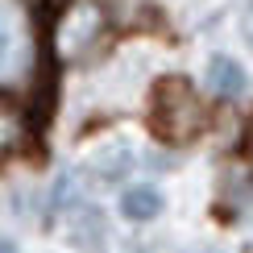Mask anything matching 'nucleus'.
<instances>
[{
    "mask_svg": "<svg viewBox=\"0 0 253 253\" xmlns=\"http://www.w3.org/2000/svg\"><path fill=\"white\" fill-rule=\"evenodd\" d=\"M187 253H224L220 245H195V249H187Z\"/></svg>",
    "mask_w": 253,
    "mask_h": 253,
    "instance_id": "nucleus-10",
    "label": "nucleus"
},
{
    "mask_svg": "<svg viewBox=\"0 0 253 253\" xmlns=\"http://www.w3.org/2000/svg\"><path fill=\"white\" fill-rule=\"evenodd\" d=\"M241 29H245V42L253 46V4L245 8V17H241Z\"/></svg>",
    "mask_w": 253,
    "mask_h": 253,
    "instance_id": "nucleus-9",
    "label": "nucleus"
},
{
    "mask_svg": "<svg viewBox=\"0 0 253 253\" xmlns=\"http://www.w3.org/2000/svg\"><path fill=\"white\" fill-rule=\"evenodd\" d=\"M21 137H25V117H21V108L8 104V100H0V162L21 145Z\"/></svg>",
    "mask_w": 253,
    "mask_h": 253,
    "instance_id": "nucleus-8",
    "label": "nucleus"
},
{
    "mask_svg": "<svg viewBox=\"0 0 253 253\" xmlns=\"http://www.w3.org/2000/svg\"><path fill=\"white\" fill-rule=\"evenodd\" d=\"M100 29H104V8L91 4V0H75L71 8H62V13H58L50 46H54L58 58H79L83 50L96 46Z\"/></svg>",
    "mask_w": 253,
    "mask_h": 253,
    "instance_id": "nucleus-2",
    "label": "nucleus"
},
{
    "mask_svg": "<svg viewBox=\"0 0 253 253\" xmlns=\"http://www.w3.org/2000/svg\"><path fill=\"white\" fill-rule=\"evenodd\" d=\"M208 87H212L216 96L233 100V96H241V91L249 87V75H245V67H241L237 58H228V54H216L212 62H208Z\"/></svg>",
    "mask_w": 253,
    "mask_h": 253,
    "instance_id": "nucleus-4",
    "label": "nucleus"
},
{
    "mask_svg": "<svg viewBox=\"0 0 253 253\" xmlns=\"http://www.w3.org/2000/svg\"><path fill=\"white\" fill-rule=\"evenodd\" d=\"M17 50H21L17 17H13V8H8V0H0V79L13 75V67H17Z\"/></svg>",
    "mask_w": 253,
    "mask_h": 253,
    "instance_id": "nucleus-7",
    "label": "nucleus"
},
{
    "mask_svg": "<svg viewBox=\"0 0 253 253\" xmlns=\"http://www.w3.org/2000/svg\"><path fill=\"white\" fill-rule=\"evenodd\" d=\"M71 245L79 253H104V216L96 208H83L71 224Z\"/></svg>",
    "mask_w": 253,
    "mask_h": 253,
    "instance_id": "nucleus-6",
    "label": "nucleus"
},
{
    "mask_svg": "<svg viewBox=\"0 0 253 253\" xmlns=\"http://www.w3.org/2000/svg\"><path fill=\"white\" fill-rule=\"evenodd\" d=\"M150 125L158 137L166 141H191V137L208 125V108L199 104L195 87L178 75L158 79L154 87V104H150Z\"/></svg>",
    "mask_w": 253,
    "mask_h": 253,
    "instance_id": "nucleus-1",
    "label": "nucleus"
},
{
    "mask_svg": "<svg viewBox=\"0 0 253 253\" xmlns=\"http://www.w3.org/2000/svg\"><path fill=\"white\" fill-rule=\"evenodd\" d=\"M0 253H17V245H13V241H4V237H0Z\"/></svg>",
    "mask_w": 253,
    "mask_h": 253,
    "instance_id": "nucleus-11",
    "label": "nucleus"
},
{
    "mask_svg": "<svg viewBox=\"0 0 253 253\" xmlns=\"http://www.w3.org/2000/svg\"><path fill=\"white\" fill-rule=\"evenodd\" d=\"M121 212L137 220V224H145V220H154V216H162V191L150 183H141V187H129V191L121 195Z\"/></svg>",
    "mask_w": 253,
    "mask_h": 253,
    "instance_id": "nucleus-5",
    "label": "nucleus"
},
{
    "mask_svg": "<svg viewBox=\"0 0 253 253\" xmlns=\"http://www.w3.org/2000/svg\"><path fill=\"white\" fill-rule=\"evenodd\" d=\"M87 170L96 174L100 183H117V178H125L133 170V145H125V141L104 145V150H96L87 158Z\"/></svg>",
    "mask_w": 253,
    "mask_h": 253,
    "instance_id": "nucleus-3",
    "label": "nucleus"
}]
</instances>
